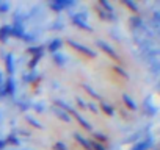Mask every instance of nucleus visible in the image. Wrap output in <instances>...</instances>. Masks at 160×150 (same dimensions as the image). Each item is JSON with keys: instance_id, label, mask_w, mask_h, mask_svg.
Listing matches in <instances>:
<instances>
[{"instance_id": "1", "label": "nucleus", "mask_w": 160, "mask_h": 150, "mask_svg": "<svg viewBox=\"0 0 160 150\" xmlns=\"http://www.w3.org/2000/svg\"><path fill=\"white\" fill-rule=\"evenodd\" d=\"M102 108L105 110V114H113V110H112V108H108V106H107L104 102H102Z\"/></svg>"}, {"instance_id": "2", "label": "nucleus", "mask_w": 160, "mask_h": 150, "mask_svg": "<svg viewBox=\"0 0 160 150\" xmlns=\"http://www.w3.org/2000/svg\"><path fill=\"white\" fill-rule=\"evenodd\" d=\"M124 99H126V103H127V105H129V106H130L132 110H135V105H133V103L130 102V99H129V97H124Z\"/></svg>"}]
</instances>
